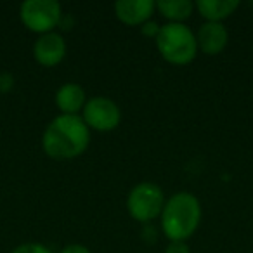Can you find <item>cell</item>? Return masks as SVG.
<instances>
[{"label":"cell","mask_w":253,"mask_h":253,"mask_svg":"<svg viewBox=\"0 0 253 253\" xmlns=\"http://www.w3.org/2000/svg\"><path fill=\"white\" fill-rule=\"evenodd\" d=\"M90 144V128L80 115H57L42 135V148L49 158L64 162L82 156Z\"/></svg>","instance_id":"obj_1"},{"label":"cell","mask_w":253,"mask_h":253,"mask_svg":"<svg viewBox=\"0 0 253 253\" xmlns=\"http://www.w3.org/2000/svg\"><path fill=\"white\" fill-rule=\"evenodd\" d=\"M201 203L193 193L179 191L165 201L162 211V231L170 241H187L201 222Z\"/></svg>","instance_id":"obj_2"},{"label":"cell","mask_w":253,"mask_h":253,"mask_svg":"<svg viewBox=\"0 0 253 253\" xmlns=\"http://www.w3.org/2000/svg\"><path fill=\"white\" fill-rule=\"evenodd\" d=\"M156 49L167 63L186 66L196 59V33L186 23H167L156 37Z\"/></svg>","instance_id":"obj_3"},{"label":"cell","mask_w":253,"mask_h":253,"mask_svg":"<svg viewBox=\"0 0 253 253\" xmlns=\"http://www.w3.org/2000/svg\"><path fill=\"white\" fill-rule=\"evenodd\" d=\"M165 201V193L158 184L141 182L132 187L126 196V211L134 220L148 224L162 215Z\"/></svg>","instance_id":"obj_4"},{"label":"cell","mask_w":253,"mask_h":253,"mask_svg":"<svg viewBox=\"0 0 253 253\" xmlns=\"http://www.w3.org/2000/svg\"><path fill=\"white\" fill-rule=\"evenodd\" d=\"M21 23L33 33L56 32L63 23V7L56 0H25L19 7Z\"/></svg>","instance_id":"obj_5"},{"label":"cell","mask_w":253,"mask_h":253,"mask_svg":"<svg viewBox=\"0 0 253 253\" xmlns=\"http://www.w3.org/2000/svg\"><path fill=\"white\" fill-rule=\"evenodd\" d=\"M80 116L90 130L111 132L122 122V109L109 97L95 95V97L87 99V104Z\"/></svg>","instance_id":"obj_6"},{"label":"cell","mask_w":253,"mask_h":253,"mask_svg":"<svg viewBox=\"0 0 253 253\" xmlns=\"http://www.w3.org/2000/svg\"><path fill=\"white\" fill-rule=\"evenodd\" d=\"M66 40L61 33L50 32L45 35H39L33 45V57L40 66L52 68L63 63L66 57Z\"/></svg>","instance_id":"obj_7"},{"label":"cell","mask_w":253,"mask_h":253,"mask_svg":"<svg viewBox=\"0 0 253 253\" xmlns=\"http://www.w3.org/2000/svg\"><path fill=\"white\" fill-rule=\"evenodd\" d=\"M198 50H201L207 56H217L227 47L229 43V32L224 23H211L205 21L198 28L196 33Z\"/></svg>","instance_id":"obj_8"},{"label":"cell","mask_w":253,"mask_h":253,"mask_svg":"<svg viewBox=\"0 0 253 253\" xmlns=\"http://www.w3.org/2000/svg\"><path fill=\"white\" fill-rule=\"evenodd\" d=\"M156 9L153 0H118L115 2V14L126 26H142L149 21Z\"/></svg>","instance_id":"obj_9"},{"label":"cell","mask_w":253,"mask_h":253,"mask_svg":"<svg viewBox=\"0 0 253 253\" xmlns=\"http://www.w3.org/2000/svg\"><path fill=\"white\" fill-rule=\"evenodd\" d=\"M54 101H56L61 115H78L84 111L85 104H87V94L82 85L68 82L57 88Z\"/></svg>","instance_id":"obj_10"},{"label":"cell","mask_w":253,"mask_h":253,"mask_svg":"<svg viewBox=\"0 0 253 253\" xmlns=\"http://www.w3.org/2000/svg\"><path fill=\"white\" fill-rule=\"evenodd\" d=\"M194 7L203 16L205 21L222 23L234 14V11L239 7V2L238 0H198Z\"/></svg>","instance_id":"obj_11"},{"label":"cell","mask_w":253,"mask_h":253,"mask_svg":"<svg viewBox=\"0 0 253 253\" xmlns=\"http://www.w3.org/2000/svg\"><path fill=\"white\" fill-rule=\"evenodd\" d=\"M158 12L169 23H184L193 16L194 12V2L191 0H158L155 2Z\"/></svg>","instance_id":"obj_12"},{"label":"cell","mask_w":253,"mask_h":253,"mask_svg":"<svg viewBox=\"0 0 253 253\" xmlns=\"http://www.w3.org/2000/svg\"><path fill=\"white\" fill-rule=\"evenodd\" d=\"M11 253H52L45 245L42 243H23V245L16 246Z\"/></svg>","instance_id":"obj_13"},{"label":"cell","mask_w":253,"mask_h":253,"mask_svg":"<svg viewBox=\"0 0 253 253\" xmlns=\"http://www.w3.org/2000/svg\"><path fill=\"white\" fill-rule=\"evenodd\" d=\"M160 28H162V26H160L158 23L153 21V19H149V21H146L144 25L141 26V33L144 37H148V39L156 40V37H158V33H160Z\"/></svg>","instance_id":"obj_14"},{"label":"cell","mask_w":253,"mask_h":253,"mask_svg":"<svg viewBox=\"0 0 253 253\" xmlns=\"http://www.w3.org/2000/svg\"><path fill=\"white\" fill-rule=\"evenodd\" d=\"M14 77L11 73H0V94H5V92H11L14 87Z\"/></svg>","instance_id":"obj_15"},{"label":"cell","mask_w":253,"mask_h":253,"mask_svg":"<svg viewBox=\"0 0 253 253\" xmlns=\"http://www.w3.org/2000/svg\"><path fill=\"white\" fill-rule=\"evenodd\" d=\"M165 253H191V250L186 241H170L165 248Z\"/></svg>","instance_id":"obj_16"},{"label":"cell","mask_w":253,"mask_h":253,"mask_svg":"<svg viewBox=\"0 0 253 253\" xmlns=\"http://www.w3.org/2000/svg\"><path fill=\"white\" fill-rule=\"evenodd\" d=\"M59 253H90V250H88L85 245H78V243H75V245L64 246Z\"/></svg>","instance_id":"obj_17"}]
</instances>
